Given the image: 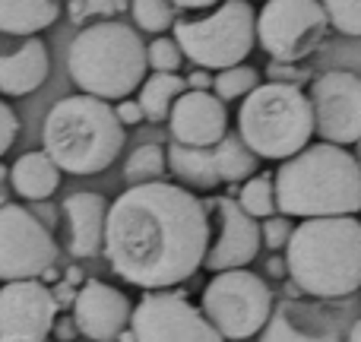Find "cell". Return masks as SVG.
Masks as SVG:
<instances>
[{"instance_id": "obj_6", "label": "cell", "mask_w": 361, "mask_h": 342, "mask_svg": "<svg viewBox=\"0 0 361 342\" xmlns=\"http://www.w3.org/2000/svg\"><path fill=\"white\" fill-rule=\"evenodd\" d=\"M238 137L257 159H282L301 152L314 137V111L307 92L288 83H260L241 99Z\"/></svg>"}, {"instance_id": "obj_13", "label": "cell", "mask_w": 361, "mask_h": 342, "mask_svg": "<svg viewBox=\"0 0 361 342\" xmlns=\"http://www.w3.org/2000/svg\"><path fill=\"white\" fill-rule=\"evenodd\" d=\"M314 133L324 143L355 146L361 140V76L352 70H326L307 92Z\"/></svg>"}, {"instance_id": "obj_5", "label": "cell", "mask_w": 361, "mask_h": 342, "mask_svg": "<svg viewBox=\"0 0 361 342\" xmlns=\"http://www.w3.org/2000/svg\"><path fill=\"white\" fill-rule=\"evenodd\" d=\"M70 80L95 99H127L146 80V44L127 23L102 19L80 29L67 51Z\"/></svg>"}, {"instance_id": "obj_40", "label": "cell", "mask_w": 361, "mask_h": 342, "mask_svg": "<svg viewBox=\"0 0 361 342\" xmlns=\"http://www.w3.org/2000/svg\"><path fill=\"white\" fill-rule=\"evenodd\" d=\"M349 342H361V317L352 324V330H349Z\"/></svg>"}, {"instance_id": "obj_41", "label": "cell", "mask_w": 361, "mask_h": 342, "mask_svg": "<svg viewBox=\"0 0 361 342\" xmlns=\"http://www.w3.org/2000/svg\"><path fill=\"white\" fill-rule=\"evenodd\" d=\"M355 162H358V169H361V140L355 143Z\"/></svg>"}, {"instance_id": "obj_24", "label": "cell", "mask_w": 361, "mask_h": 342, "mask_svg": "<svg viewBox=\"0 0 361 342\" xmlns=\"http://www.w3.org/2000/svg\"><path fill=\"white\" fill-rule=\"evenodd\" d=\"M238 206H241L244 212H247L250 219H267L276 212V193H273V178L269 174H250L247 181L241 184V190H238Z\"/></svg>"}, {"instance_id": "obj_33", "label": "cell", "mask_w": 361, "mask_h": 342, "mask_svg": "<svg viewBox=\"0 0 361 342\" xmlns=\"http://www.w3.org/2000/svg\"><path fill=\"white\" fill-rule=\"evenodd\" d=\"M16 137H19V118H16V111L0 99V159L10 152V146L16 143Z\"/></svg>"}, {"instance_id": "obj_30", "label": "cell", "mask_w": 361, "mask_h": 342, "mask_svg": "<svg viewBox=\"0 0 361 342\" xmlns=\"http://www.w3.org/2000/svg\"><path fill=\"white\" fill-rule=\"evenodd\" d=\"M124 10V0H67V16L76 25H89L92 19H111Z\"/></svg>"}, {"instance_id": "obj_34", "label": "cell", "mask_w": 361, "mask_h": 342, "mask_svg": "<svg viewBox=\"0 0 361 342\" xmlns=\"http://www.w3.org/2000/svg\"><path fill=\"white\" fill-rule=\"evenodd\" d=\"M114 114H118V121L124 127H133V124H140V121H143V111H140V105L133 99H121L118 105H114Z\"/></svg>"}, {"instance_id": "obj_25", "label": "cell", "mask_w": 361, "mask_h": 342, "mask_svg": "<svg viewBox=\"0 0 361 342\" xmlns=\"http://www.w3.org/2000/svg\"><path fill=\"white\" fill-rule=\"evenodd\" d=\"M257 86H260V73L254 67H247V63H235V67L216 70L209 92L222 102H235V99H244Z\"/></svg>"}, {"instance_id": "obj_15", "label": "cell", "mask_w": 361, "mask_h": 342, "mask_svg": "<svg viewBox=\"0 0 361 342\" xmlns=\"http://www.w3.org/2000/svg\"><path fill=\"white\" fill-rule=\"evenodd\" d=\"M57 301L38 279H19L0 286V342H54Z\"/></svg>"}, {"instance_id": "obj_23", "label": "cell", "mask_w": 361, "mask_h": 342, "mask_svg": "<svg viewBox=\"0 0 361 342\" xmlns=\"http://www.w3.org/2000/svg\"><path fill=\"white\" fill-rule=\"evenodd\" d=\"M184 76L178 73H152L140 83V111H143V121L149 124H165L169 121V111L175 105V99L184 92Z\"/></svg>"}, {"instance_id": "obj_31", "label": "cell", "mask_w": 361, "mask_h": 342, "mask_svg": "<svg viewBox=\"0 0 361 342\" xmlns=\"http://www.w3.org/2000/svg\"><path fill=\"white\" fill-rule=\"evenodd\" d=\"M292 235V219L282 216V212H273V216L260 219V241L267 244L269 250H282Z\"/></svg>"}, {"instance_id": "obj_11", "label": "cell", "mask_w": 361, "mask_h": 342, "mask_svg": "<svg viewBox=\"0 0 361 342\" xmlns=\"http://www.w3.org/2000/svg\"><path fill=\"white\" fill-rule=\"evenodd\" d=\"M165 165L180 184L193 190H212L219 184H238L257 174L260 159L241 143L238 133H225L212 146H180L171 143L165 149Z\"/></svg>"}, {"instance_id": "obj_12", "label": "cell", "mask_w": 361, "mask_h": 342, "mask_svg": "<svg viewBox=\"0 0 361 342\" xmlns=\"http://www.w3.org/2000/svg\"><path fill=\"white\" fill-rule=\"evenodd\" d=\"M57 260V241L35 212L19 203L0 206V282L38 279Z\"/></svg>"}, {"instance_id": "obj_10", "label": "cell", "mask_w": 361, "mask_h": 342, "mask_svg": "<svg viewBox=\"0 0 361 342\" xmlns=\"http://www.w3.org/2000/svg\"><path fill=\"white\" fill-rule=\"evenodd\" d=\"M133 342H225L184 292L152 288L130 311Z\"/></svg>"}, {"instance_id": "obj_29", "label": "cell", "mask_w": 361, "mask_h": 342, "mask_svg": "<svg viewBox=\"0 0 361 342\" xmlns=\"http://www.w3.org/2000/svg\"><path fill=\"white\" fill-rule=\"evenodd\" d=\"M180 63H184V54H180L175 38L159 35L146 44V67H149L152 73H178Z\"/></svg>"}, {"instance_id": "obj_36", "label": "cell", "mask_w": 361, "mask_h": 342, "mask_svg": "<svg viewBox=\"0 0 361 342\" xmlns=\"http://www.w3.org/2000/svg\"><path fill=\"white\" fill-rule=\"evenodd\" d=\"M51 336H57L61 342H70L76 336V324L73 317H63V320H54V330H51Z\"/></svg>"}, {"instance_id": "obj_19", "label": "cell", "mask_w": 361, "mask_h": 342, "mask_svg": "<svg viewBox=\"0 0 361 342\" xmlns=\"http://www.w3.org/2000/svg\"><path fill=\"white\" fill-rule=\"evenodd\" d=\"M51 73L48 44L38 35H10L0 38V95H23L44 86Z\"/></svg>"}, {"instance_id": "obj_17", "label": "cell", "mask_w": 361, "mask_h": 342, "mask_svg": "<svg viewBox=\"0 0 361 342\" xmlns=\"http://www.w3.org/2000/svg\"><path fill=\"white\" fill-rule=\"evenodd\" d=\"M169 127L180 146H212L228 133V108L209 89H184L169 111Z\"/></svg>"}, {"instance_id": "obj_9", "label": "cell", "mask_w": 361, "mask_h": 342, "mask_svg": "<svg viewBox=\"0 0 361 342\" xmlns=\"http://www.w3.org/2000/svg\"><path fill=\"white\" fill-rule=\"evenodd\" d=\"M254 29L269 61L298 63L324 44L330 23L320 0H263Z\"/></svg>"}, {"instance_id": "obj_18", "label": "cell", "mask_w": 361, "mask_h": 342, "mask_svg": "<svg viewBox=\"0 0 361 342\" xmlns=\"http://www.w3.org/2000/svg\"><path fill=\"white\" fill-rule=\"evenodd\" d=\"M257 336L260 342H339V324L320 301H301L288 295L273 305Z\"/></svg>"}, {"instance_id": "obj_27", "label": "cell", "mask_w": 361, "mask_h": 342, "mask_svg": "<svg viewBox=\"0 0 361 342\" xmlns=\"http://www.w3.org/2000/svg\"><path fill=\"white\" fill-rule=\"evenodd\" d=\"M130 16L143 32L162 35L175 25V6L171 0H130Z\"/></svg>"}, {"instance_id": "obj_37", "label": "cell", "mask_w": 361, "mask_h": 342, "mask_svg": "<svg viewBox=\"0 0 361 342\" xmlns=\"http://www.w3.org/2000/svg\"><path fill=\"white\" fill-rule=\"evenodd\" d=\"M10 203V169L0 162V206Z\"/></svg>"}, {"instance_id": "obj_22", "label": "cell", "mask_w": 361, "mask_h": 342, "mask_svg": "<svg viewBox=\"0 0 361 342\" xmlns=\"http://www.w3.org/2000/svg\"><path fill=\"white\" fill-rule=\"evenodd\" d=\"M57 0H0V35H38L57 23Z\"/></svg>"}, {"instance_id": "obj_21", "label": "cell", "mask_w": 361, "mask_h": 342, "mask_svg": "<svg viewBox=\"0 0 361 342\" xmlns=\"http://www.w3.org/2000/svg\"><path fill=\"white\" fill-rule=\"evenodd\" d=\"M10 187L16 190V197H25L32 203L48 200L51 193L61 187V169L48 159V152H25L13 162L10 169Z\"/></svg>"}, {"instance_id": "obj_7", "label": "cell", "mask_w": 361, "mask_h": 342, "mask_svg": "<svg viewBox=\"0 0 361 342\" xmlns=\"http://www.w3.org/2000/svg\"><path fill=\"white\" fill-rule=\"evenodd\" d=\"M257 10L250 0H222L203 19H175L171 32L187 61L203 70H225L244 63L257 44Z\"/></svg>"}, {"instance_id": "obj_39", "label": "cell", "mask_w": 361, "mask_h": 342, "mask_svg": "<svg viewBox=\"0 0 361 342\" xmlns=\"http://www.w3.org/2000/svg\"><path fill=\"white\" fill-rule=\"evenodd\" d=\"M267 269H269V279H286V260L282 257H273Z\"/></svg>"}, {"instance_id": "obj_26", "label": "cell", "mask_w": 361, "mask_h": 342, "mask_svg": "<svg viewBox=\"0 0 361 342\" xmlns=\"http://www.w3.org/2000/svg\"><path fill=\"white\" fill-rule=\"evenodd\" d=\"M165 174V149L159 143H146L130 152L124 165V178L130 184H146V181H162Z\"/></svg>"}, {"instance_id": "obj_2", "label": "cell", "mask_w": 361, "mask_h": 342, "mask_svg": "<svg viewBox=\"0 0 361 342\" xmlns=\"http://www.w3.org/2000/svg\"><path fill=\"white\" fill-rule=\"evenodd\" d=\"M286 276L307 298H349L361 288V219H305L286 241Z\"/></svg>"}, {"instance_id": "obj_32", "label": "cell", "mask_w": 361, "mask_h": 342, "mask_svg": "<svg viewBox=\"0 0 361 342\" xmlns=\"http://www.w3.org/2000/svg\"><path fill=\"white\" fill-rule=\"evenodd\" d=\"M267 76H269V83H288V86H301V83L311 80V73H307L305 67H298V63H282V61H269Z\"/></svg>"}, {"instance_id": "obj_4", "label": "cell", "mask_w": 361, "mask_h": 342, "mask_svg": "<svg viewBox=\"0 0 361 342\" xmlns=\"http://www.w3.org/2000/svg\"><path fill=\"white\" fill-rule=\"evenodd\" d=\"M124 124L111 102L95 95H67L54 102L42 127V146L48 159L67 174H102L124 149Z\"/></svg>"}, {"instance_id": "obj_1", "label": "cell", "mask_w": 361, "mask_h": 342, "mask_svg": "<svg viewBox=\"0 0 361 342\" xmlns=\"http://www.w3.org/2000/svg\"><path fill=\"white\" fill-rule=\"evenodd\" d=\"M209 235L203 200L180 184L146 181L108 203L102 254L124 282L152 292L190 279L203 267Z\"/></svg>"}, {"instance_id": "obj_28", "label": "cell", "mask_w": 361, "mask_h": 342, "mask_svg": "<svg viewBox=\"0 0 361 342\" xmlns=\"http://www.w3.org/2000/svg\"><path fill=\"white\" fill-rule=\"evenodd\" d=\"M326 23L349 38H361V0H320Z\"/></svg>"}, {"instance_id": "obj_16", "label": "cell", "mask_w": 361, "mask_h": 342, "mask_svg": "<svg viewBox=\"0 0 361 342\" xmlns=\"http://www.w3.org/2000/svg\"><path fill=\"white\" fill-rule=\"evenodd\" d=\"M73 324L76 333L92 342H118L130 324V298L121 288L102 279H86L73 295Z\"/></svg>"}, {"instance_id": "obj_14", "label": "cell", "mask_w": 361, "mask_h": 342, "mask_svg": "<svg viewBox=\"0 0 361 342\" xmlns=\"http://www.w3.org/2000/svg\"><path fill=\"white\" fill-rule=\"evenodd\" d=\"M206 216H209V248L203 254V267L209 273H222V269L250 267L260 254V222L250 219L231 197H209L206 200Z\"/></svg>"}, {"instance_id": "obj_38", "label": "cell", "mask_w": 361, "mask_h": 342, "mask_svg": "<svg viewBox=\"0 0 361 342\" xmlns=\"http://www.w3.org/2000/svg\"><path fill=\"white\" fill-rule=\"evenodd\" d=\"M171 6H180V10H206V6H216V0H171Z\"/></svg>"}, {"instance_id": "obj_20", "label": "cell", "mask_w": 361, "mask_h": 342, "mask_svg": "<svg viewBox=\"0 0 361 342\" xmlns=\"http://www.w3.org/2000/svg\"><path fill=\"white\" fill-rule=\"evenodd\" d=\"M61 212H63V248H67V254L76 257V260L99 257L102 244H105L108 200L95 190H80L63 200Z\"/></svg>"}, {"instance_id": "obj_35", "label": "cell", "mask_w": 361, "mask_h": 342, "mask_svg": "<svg viewBox=\"0 0 361 342\" xmlns=\"http://www.w3.org/2000/svg\"><path fill=\"white\" fill-rule=\"evenodd\" d=\"M184 86L187 89H212V76H209V70H190V73L184 76Z\"/></svg>"}, {"instance_id": "obj_3", "label": "cell", "mask_w": 361, "mask_h": 342, "mask_svg": "<svg viewBox=\"0 0 361 342\" xmlns=\"http://www.w3.org/2000/svg\"><path fill=\"white\" fill-rule=\"evenodd\" d=\"M276 212L288 219L355 216L361 212V169L345 146L307 143L282 159L273 178Z\"/></svg>"}, {"instance_id": "obj_8", "label": "cell", "mask_w": 361, "mask_h": 342, "mask_svg": "<svg viewBox=\"0 0 361 342\" xmlns=\"http://www.w3.org/2000/svg\"><path fill=\"white\" fill-rule=\"evenodd\" d=\"M203 317L216 326L222 339H250L263 330L269 311H273V292L267 279L250 273L247 267L212 273L200 298Z\"/></svg>"}]
</instances>
